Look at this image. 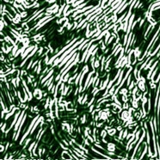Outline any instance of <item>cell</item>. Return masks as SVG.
<instances>
[{
	"mask_svg": "<svg viewBox=\"0 0 160 160\" xmlns=\"http://www.w3.org/2000/svg\"><path fill=\"white\" fill-rule=\"evenodd\" d=\"M33 96L37 100H42V98H43V91L39 88H35V90L33 91Z\"/></svg>",
	"mask_w": 160,
	"mask_h": 160,
	"instance_id": "6da1fadb",
	"label": "cell"
},
{
	"mask_svg": "<svg viewBox=\"0 0 160 160\" xmlns=\"http://www.w3.org/2000/svg\"><path fill=\"white\" fill-rule=\"evenodd\" d=\"M35 48V45H31V46L29 45V46H28V48L25 49L24 52H22V54L21 55V59H24L25 58H26V57H27V56H28V54H29V53H30L32 51H33V49Z\"/></svg>",
	"mask_w": 160,
	"mask_h": 160,
	"instance_id": "7a4b0ae2",
	"label": "cell"
},
{
	"mask_svg": "<svg viewBox=\"0 0 160 160\" xmlns=\"http://www.w3.org/2000/svg\"><path fill=\"white\" fill-rule=\"evenodd\" d=\"M95 73H96V71H91V72L88 73L87 78H86V80H85V83H84V91H86V90H87L88 84H89V82L91 81V78L93 77V75H94Z\"/></svg>",
	"mask_w": 160,
	"mask_h": 160,
	"instance_id": "3957f363",
	"label": "cell"
},
{
	"mask_svg": "<svg viewBox=\"0 0 160 160\" xmlns=\"http://www.w3.org/2000/svg\"><path fill=\"white\" fill-rule=\"evenodd\" d=\"M61 158H62V159H74L69 152V150H63L61 152Z\"/></svg>",
	"mask_w": 160,
	"mask_h": 160,
	"instance_id": "277c9868",
	"label": "cell"
},
{
	"mask_svg": "<svg viewBox=\"0 0 160 160\" xmlns=\"http://www.w3.org/2000/svg\"><path fill=\"white\" fill-rule=\"evenodd\" d=\"M53 78H54V76H53V75H52V77H51V78H48V79L47 80V81H46L45 83H44V84H42V89H44V88H46V87H48V86L49 84H51V83H52V81H53Z\"/></svg>",
	"mask_w": 160,
	"mask_h": 160,
	"instance_id": "5b68a950",
	"label": "cell"
},
{
	"mask_svg": "<svg viewBox=\"0 0 160 160\" xmlns=\"http://www.w3.org/2000/svg\"><path fill=\"white\" fill-rule=\"evenodd\" d=\"M107 131H108V136H112V137H115V133H116V132H117V129L113 128H108Z\"/></svg>",
	"mask_w": 160,
	"mask_h": 160,
	"instance_id": "8992f818",
	"label": "cell"
},
{
	"mask_svg": "<svg viewBox=\"0 0 160 160\" xmlns=\"http://www.w3.org/2000/svg\"><path fill=\"white\" fill-rule=\"evenodd\" d=\"M129 92L128 91V88H123L122 87L121 90H120V91H119L118 94H120L121 96L122 95H128V93Z\"/></svg>",
	"mask_w": 160,
	"mask_h": 160,
	"instance_id": "52a82bcc",
	"label": "cell"
},
{
	"mask_svg": "<svg viewBox=\"0 0 160 160\" xmlns=\"http://www.w3.org/2000/svg\"><path fill=\"white\" fill-rule=\"evenodd\" d=\"M112 36V34H111V32L110 31H108L106 35H105L104 36V42L106 43V45H107V43H108V40L110 39V37Z\"/></svg>",
	"mask_w": 160,
	"mask_h": 160,
	"instance_id": "ba28073f",
	"label": "cell"
},
{
	"mask_svg": "<svg viewBox=\"0 0 160 160\" xmlns=\"http://www.w3.org/2000/svg\"><path fill=\"white\" fill-rule=\"evenodd\" d=\"M36 143H37V141H34V142L31 143V145L28 146V152L32 153V151H33V149H34V147H35V146L36 145Z\"/></svg>",
	"mask_w": 160,
	"mask_h": 160,
	"instance_id": "9c48e42d",
	"label": "cell"
},
{
	"mask_svg": "<svg viewBox=\"0 0 160 160\" xmlns=\"http://www.w3.org/2000/svg\"><path fill=\"white\" fill-rule=\"evenodd\" d=\"M31 138H30V137H28V138H27V139H26V141H25V144L24 145H23V146H22V150H23V151H24L25 149H26V148H27V146H28V144H29V142H30V141H31Z\"/></svg>",
	"mask_w": 160,
	"mask_h": 160,
	"instance_id": "30bf717a",
	"label": "cell"
},
{
	"mask_svg": "<svg viewBox=\"0 0 160 160\" xmlns=\"http://www.w3.org/2000/svg\"><path fill=\"white\" fill-rule=\"evenodd\" d=\"M100 135H101L102 138H106V137L108 135V131H107L106 129H102L101 131V132H100Z\"/></svg>",
	"mask_w": 160,
	"mask_h": 160,
	"instance_id": "8fae6325",
	"label": "cell"
},
{
	"mask_svg": "<svg viewBox=\"0 0 160 160\" xmlns=\"http://www.w3.org/2000/svg\"><path fill=\"white\" fill-rule=\"evenodd\" d=\"M101 66V60L98 59H96V60H95L94 62V66L96 69H98V68H99V66Z\"/></svg>",
	"mask_w": 160,
	"mask_h": 160,
	"instance_id": "7c38bea8",
	"label": "cell"
},
{
	"mask_svg": "<svg viewBox=\"0 0 160 160\" xmlns=\"http://www.w3.org/2000/svg\"><path fill=\"white\" fill-rule=\"evenodd\" d=\"M128 134V128H126V129L124 130V132H123V136H122V141H123V140H126Z\"/></svg>",
	"mask_w": 160,
	"mask_h": 160,
	"instance_id": "4fadbf2b",
	"label": "cell"
},
{
	"mask_svg": "<svg viewBox=\"0 0 160 160\" xmlns=\"http://www.w3.org/2000/svg\"><path fill=\"white\" fill-rule=\"evenodd\" d=\"M7 128V122H2V127H1V130H2V132L4 133L5 132V128Z\"/></svg>",
	"mask_w": 160,
	"mask_h": 160,
	"instance_id": "5bb4252c",
	"label": "cell"
},
{
	"mask_svg": "<svg viewBox=\"0 0 160 160\" xmlns=\"http://www.w3.org/2000/svg\"><path fill=\"white\" fill-rule=\"evenodd\" d=\"M88 98H89V95L88 94H85L84 95V98H83V100H82V102H81V104L80 105H84L86 103V102L88 100Z\"/></svg>",
	"mask_w": 160,
	"mask_h": 160,
	"instance_id": "9a60e30c",
	"label": "cell"
},
{
	"mask_svg": "<svg viewBox=\"0 0 160 160\" xmlns=\"http://www.w3.org/2000/svg\"><path fill=\"white\" fill-rule=\"evenodd\" d=\"M80 122L82 124H84L86 122V115H83V116L80 118Z\"/></svg>",
	"mask_w": 160,
	"mask_h": 160,
	"instance_id": "2e32d148",
	"label": "cell"
},
{
	"mask_svg": "<svg viewBox=\"0 0 160 160\" xmlns=\"http://www.w3.org/2000/svg\"><path fill=\"white\" fill-rule=\"evenodd\" d=\"M5 146L3 145V144H1V146H0V152L1 153H4L5 152Z\"/></svg>",
	"mask_w": 160,
	"mask_h": 160,
	"instance_id": "e0dca14e",
	"label": "cell"
}]
</instances>
